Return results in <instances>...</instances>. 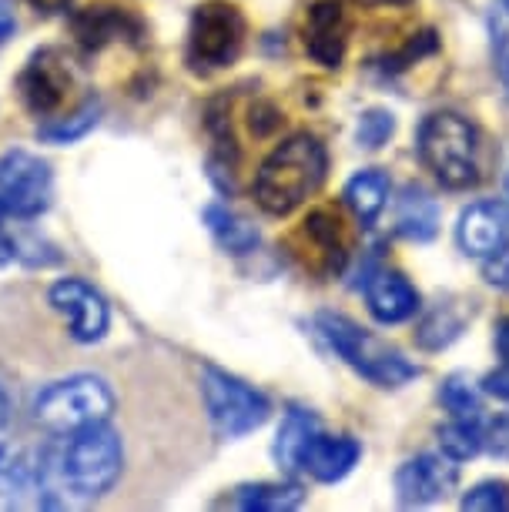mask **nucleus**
Returning <instances> with one entry per match:
<instances>
[{
  "label": "nucleus",
  "instance_id": "1",
  "mask_svg": "<svg viewBox=\"0 0 509 512\" xmlns=\"http://www.w3.org/2000/svg\"><path fill=\"white\" fill-rule=\"evenodd\" d=\"M124 472V439L111 422L61 432L34 459V489L44 509L94 502L118 486Z\"/></svg>",
  "mask_w": 509,
  "mask_h": 512
},
{
  "label": "nucleus",
  "instance_id": "2",
  "mask_svg": "<svg viewBox=\"0 0 509 512\" xmlns=\"http://www.w3.org/2000/svg\"><path fill=\"white\" fill-rule=\"evenodd\" d=\"M325 171H329L325 144L315 134L299 131L262 161L255 175V201L268 215L285 218L322 188Z\"/></svg>",
  "mask_w": 509,
  "mask_h": 512
},
{
  "label": "nucleus",
  "instance_id": "3",
  "mask_svg": "<svg viewBox=\"0 0 509 512\" xmlns=\"http://www.w3.org/2000/svg\"><path fill=\"white\" fill-rule=\"evenodd\" d=\"M419 161L449 191H469L483 181V134L456 111H436L419 124Z\"/></svg>",
  "mask_w": 509,
  "mask_h": 512
},
{
  "label": "nucleus",
  "instance_id": "4",
  "mask_svg": "<svg viewBox=\"0 0 509 512\" xmlns=\"http://www.w3.org/2000/svg\"><path fill=\"white\" fill-rule=\"evenodd\" d=\"M315 325H319L325 342L332 345V352L345 365H352L362 379L379 385V389H399V385H406L419 375V365H412L406 355L396 352L372 332H366L362 325H355L352 318L322 312L315 318Z\"/></svg>",
  "mask_w": 509,
  "mask_h": 512
},
{
  "label": "nucleus",
  "instance_id": "5",
  "mask_svg": "<svg viewBox=\"0 0 509 512\" xmlns=\"http://www.w3.org/2000/svg\"><path fill=\"white\" fill-rule=\"evenodd\" d=\"M114 409H118V395L108 382L98 375H71L37 392L31 415L47 436H61L94 422H111Z\"/></svg>",
  "mask_w": 509,
  "mask_h": 512
},
{
  "label": "nucleus",
  "instance_id": "6",
  "mask_svg": "<svg viewBox=\"0 0 509 512\" xmlns=\"http://www.w3.org/2000/svg\"><path fill=\"white\" fill-rule=\"evenodd\" d=\"M201 395H205L211 429L222 439H242L248 432L262 429L272 412L262 392L215 365H205L201 372Z\"/></svg>",
  "mask_w": 509,
  "mask_h": 512
},
{
  "label": "nucleus",
  "instance_id": "7",
  "mask_svg": "<svg viewBox=\"0 0 509 512\" xmlns=\"http://www.w3.org/2000/svg\"><path fill=\"white\" fill-rule=\"evenodd\" d=\"M245 17L232 4H201L188 24V64L191 71L211 74L235 64L245 47Z\"/></svg>",
  "mask_w": 509,
  "mask_h": 512
},
{
  "label": "nucleus",
  "instance_id": "8",
  "mask_svg": "<svg viewBox=\"0 0 509 512\" xmlns=\"http://www.w3.org/2000/svg\"><path fill=\"white\" fill-rule=\"evenodd\" d=\"M54 175L51 164L31 151H7L0 158V215L4 218H37L51 208Z\"/></svg>",
  "mask_w": 509,
  "mask_h": 512
},
{
  "label": "nucleus",
  "instance_id": "9",
  "mask_svg": "<svg viewBox=\"0 0 509 512\" xmlns=\"http://www.w3.org/2000/svg\"><path fill=\"white\" fill-rule=\"evenodd\" d=\"M292 255L305 272L332 278L349 262V231L339 208H315L292 235Z\"/></svg>",
  "mask_w": 509,
  "mask_h": 512
},
{
  "label": "nucleus",
  "instance_id": "10",
  "mask_svg": "<svg viewBox=\"0 0 509 512\" xmlns=\"http://www.w3.org/2000/svg\"><path fill=\"white\" fill-rule=\"evenodd\" d=\"M74 88L71 61L57 51V47H41L31 54L24 71L17 74V94H21L24 108L37 118H54L67 104V94Z\"/></svg>",
  "mask_w": 509,
  "mask_h": 512
},
{
  "label": "nucleus",
  "instance_id": "11",
  "mask_svg": "<svg viewBox=\"0 0 509 512\" xmlns=\"http://www.w3.org/2000/svg\"><path fill=\"white\" fill-rule=\"evenodd\" d=\"M51 305L54 312H61L67 318V328H71V338L81 345L101 342L104 332H108L111 312L104 295L94 285H88L84 278H61V282L51 285Z\"/></svg>",
  "mask_w": 509,
  "mask_h": 512
},
{
  "label": "nucleus",
  "instance_id": "12",
  "mask_svg": "<svg viewBox=\"0 0 509 512\" xmlns=\"http://www.w3.org/2000/svg\"><path fill=\"white\" fill-rule=\"evenodd\" d=\"M349 37H352V24L339 0H319V4H312L309 11H305L302 44H305V54H309L315 64L329 67V71L342 67L345 51H349Z\"/></svg>",
  "mask_w": 509,
  "mask_h": 512
},
{
  "label": "nucleus",
  "instance_id": "13",
  "mask_svg": "<svg viewBox=\"0 0 509 512\" xmlns=\"http://www.w3.org/2000/svg\"><path fill=\"white\" fill-rule=\"evenodd\" d=\"M459 482V469L456 462L446 456H436V452H422V456L402 462L396 472V496L402 506L416 509V506H429V502L446 499L449 492L456 489Z\"/></svg>",
  "mask_w": 509,
  "mask_h": 512
},
{
  "label": "nucleus",
  "instance_id": "14",
  "mask_svg": "<svg viewBox=\"0 0 509 512\" xmlns=\"http://www.w3.org/2000/svg\"><path fill=\"white\" fill-rule=\"evenodd\" d=\"M456 241L466 255L493 258L509 245V205L506 201H476L459 215Z\"/></svg>",
  "mask_w": 509,
  "mask_h": 512
},
{
  "label": "nucleus",
  "instance_id": "15",
  "mask_svg": "<svg viewBox=\"0 0 509 512\" xmlns=\"http://www.w3.org/2000/svg\"><path fill=\"white\" fill-rule=\"evenodd\" d=\"M71 34L78 41L81 51H104L111 41H138L141 37V21L134 17L128 7H114V4H91L81 7L71 17Z\"/></svg>",
  "mask_w": 509,
  "mask_h": 512
},
{
  "label": "nucleus",
  "instance_id": "16",
  "mask_svg": "<svg viewBox=\"0 0 509 512\" xmlns=\"http://www.w3.org/2000/svg\"><path fill=\"white\" fill-rule=\"evenodd\" d=\"M34 489V462L14 442L11 399L0 389V506H17Z\"/></svg>",
  "mask_w": 509,
  "mask_h": 512
},
{
  "label": "nucleus",
  "instance_id": "17",
  "mask_svg": "<svg viewBox=\"0 0 509 512\" xmlns=\"http://www.w3.org/2000/svg\"><path fill=\"white\" fill-rule=\"evenodd\" d=\"M362 456V446L352 436H325L319 429L302 449V472H309L319 482H339L355 469Z\"/></svg>",
  "mask_w": 509,
  "mask_h": 512
},
{
  "label": "nucleus",
  "instance_id": "18",
  "mask_svg": "<svg viewBox=\"0 0 509 512\" xmlns=\"http://www.w3.org/2000/svg\"><path fill=\"white\" fill-rule=\"evenodd\" d=\"M366 302L369 312L382 325H399L409 322L419 312V292L412 282L399 272H379L366 282Z\"/></svg>",
  "mask_w": 509,
  "mask_h": 512
},
{
  "label": "nucleus",
  "instance_id": "19",
  "mask_svg": "<svg viewBox=\"0 0 509 512\" xmlns=\"http://www.w3.org/2000/svg\"><path fill=\"white\" fill-rule=\"evenodd\" d=\"M235 506L248 512H285L299 509L305 502V489L299 482H245L235 489Z\"/></svg>",
  "mask_w": 509,
  "mask_h": 512
},
{
  "label": "nucleus",
  "instance_id": "20",
  "mask_svg": "<svg viewBox=\"0 0 509 512\" xmlns=\"http://www.w3.org/2000/svg\"><path fill=\"white\" fill-rule=\"evenodd\" d=\"M389 201V178L386 171L379 168H366L359 171L349 185H345V205L352 208V215L362 221V225H372L382 208H386Z\"/></svg>",
  "mask_w": 509,
  "mask_h": 512
},
{
  "label": "nucleus",
  "instance_id": "21",
  "mask_svg": "<svg viewBox=\"0 0 509 512\" xmlns=\"http://www.w3.org/2000/svg\"><path fill=\"white\" fill-rule=\"evenodd\" d=\"M319 429H322V425H319V419H315L312 412H305V409L288 412L282 429H278V439H275L278 466H282L285 472H299L302 469V449L309 446V439Z\"/></svg>",
  "mask_w": 509,
  "mask_h": 512
},
{
  "label": "nucleus",
  "instance_id": "22",
  "mask_svg": "<svg viewBox=\"0 0 509 512\" xmlns=\"http://www.w3.org/2000/svg\"><path fill=\"white\" fill-rule=\"evenodd\" d=\"M399 235L409 241H432L439 231V205L422 188H406L399 201Z\"/></svg>",
  "mask_w": 509,
  "mask_h": 512
},
{
  "label": "nucleus",
  "instance_id": "23",
  "mask_svg": "<svg viewBox=\"0 0 509 512\" xmlns=\"http://www.w3.org/2000/svg\"><path fill=\"white\" fill-rule=\"evenodd\" d=\"M205 225L215 235V241L232 255H248L258 245V231L255 225H248L242 215H235L228 205H208L205 208Z\"/></svg>",
  "mask_w": 509,
  "mask_h": 512
},
{
  "label": "nucleus",
  "instance_id": "24",
  "mask_svg": "<svg viewBox=\"0 0 509 512\" xmlns=\"http://www.w3.org/2000/svg\"><path fill=\"white\" fill-rule=\"evenodd\" d=\"M463 325H466V312H463V308L439 302L426 318H422V325H419V332H416V342L422 345V349L439 352V349H446V345L456 342L459 332H463Z\"/></svg>",
  "mask_w": 509,
  "mask_h": 512
},
{
  "label": "nucleus",
  "instance_id": "25",
  "mask_svg": "<svg viewBox=\"0 0 509 512\" xmlns=\"http://www.w3.org/2000/svg\"><path fill=\"white\" fill-rule=\"evenodd\" d=\"M98 118H101V101L88 98L78 111L71 114V118L64 114V118H51L47 124H41V128H37V138L47 141V144H74V141H81L94 124H98Z\"/></svg>",
  "mask_w": 509,
  "mask_h": 512
},
{
  "label": "nucleus",
  "instance_id": "26",
  "mask_svg": "<svg viewBox=\"0 0 509 512\" xmlns=\"http://www.w3.org/2000/svg\"><path fill=\"white\" fill-rule=\"evenodd\" d=\"M439 446L453 462H466L483 452V425L476 419H456L439 429Z\"/></svg>",
  "mask_w": 509,
  "mask_h": 512
},
{
  "label": "nucleus",
  "instance_id": "27",
  "mask_svg": "<svg viewBox=\"0 0 509 512\" xmlns=\"http://www.w3.org/2000/svg\"><path fill=\"white\" fill-rule=\"evenodd\" d=\"M41 248H47L44 241L14 235V231L0 221V268L14 265V262H24V265H51V262H57V258H51V255H41Z\"/></svg>",
  "mask_w": 509,
  "mask_h": 512
},
{
  "label": "nucleus",
  "instance_id": "28",
  "mask_svg": "<svg viewBox=\"0 0 509 512\" xmlns=\"http://www.w3.org/2000/svg\"><path fill=\"white\" fill-rule=\"evenodd\" d=\"M439 399H443V405L456 419H476L479 415V389L466 375H449L443 389H439Z\"/></svg>",
  "mask_w": 509,
  "mask_h": 512
},
{
  "label": "nucleus",
  "instance_id": "29",
  "mask_svg": "<svg viewBox=\"0 0 509 512\" xmlns=\"http://www.w3.org/2000/svg\"><path fill=\"white\" fill-rule=\"evenodd\" d=\"M463 509L473 512H509V482L506 479H483L466 492Z\"/></svg>",
  "mask_w": 509,
  "mask_h": 512
},
{
  "label": "nucleus",
  "instance_id": "30",
  "mask_svg": "<svg viewBox=\"0 0 509 512\" xmlns=\"http://www.w3.org/2000/svg\"><path fill=\"white\" fill-rule=\"evenodd\" d=\"M392 131H396V118H392V111L372 108V111H366L359 118V131H355V138H359L362 148L376 151L392 138Z\"/></svg>",
  "mask_w": 509,
  "mask_h": 512
},
{
  "label": "nucleus",
  "instance_id": "31",
  "mask_svg": "<svg viewBox=\"0 0 509 512\" xmlns=\"http://www.w3.org/2000/svg\"><path fill=\"white\" fill-rule=\"evenodd\" d=\"M483 425V449L496 459H509V415H496Z\"/></svg>",
  "mask_w": 509,
  "mask_h": 512
},
{
  "label": "nucleus",
  "instance_id": "32",
  "mask_svg": "<svg viewBox=\"0 0 509 512\" xmlns=\"http://www.w3.org/2000/svg\"><path fill=\"white\" fill-rule=\"evenodd\" d=\"M493 54H496V71L509 91V14L493 17Z\"/></svg>",
  "mask_w": 509,
  "mask_h": 512
},
{
  "label": "nucleus",
  "instance_id": "33",
  "mask_svg": "<svg viewBox=\"0 0 509 512\" xmlns=\"http://www.w3.org/2000/svg\"><path fill=\"white\" fill-rule=\"evenodd\" d=\"M486 282L509 292V245L499 251V255L486 258Z\"/></svg>",
  "mask_w": 509,
  "mask_h": 512
},
{
  "label": "nucleus",
  "instance_id": "34",
  "mask_svg": "<svg viewBox=\"0 0 509 512\" xmlns=\"http://www.w3.org/2000/svg\"><path fill=\"white\" fill-rule=\"evenodd\" d=\"M483 392L486 395H496V399H503V402H509V362H503L496 372L486 375V379H483Z\"/></svg>",
  "mask_w": 509,
  "mask_h": 512
},
{
  "label": "nucleus",
  "instance_id": "35",
  "mask_svg": "<svg viewBox=\"0 0 509 512\" xmlns=\"http://www.w3.org/2000/svg\"><path fill=\"white\" fill-rule=\"evenodd\" d=\"M17 31V17H14V0H0V47L14 37Z\"/></svg>",
  "mask_w": 509,
  "mask_h": 512
},
{
  "label": "nucleus",
  "instance_id": "36",
  "mask_svg": "<svg viewBox=\"0 0 509 512\" xmlns=\"http://www.w3.org/2000/svg\"><path fill=\"white\" fill-rule=\"evenodd\" d=\"M27 4H31L37 14H61V11H67L71 0H27Z\"/></svg>",
  "mask_w": 509,
  "mask_h": 512
},
{
  "label": "nucleus",
  "instance_id": "37",
  "mask_svg": "<svg viewBox=\"0 0 509 512\" xmlns=\"http://www.w3.org/2000/svg\"><path fill=\"white\" fill-rule=\"evenodd\" d=\"M496 352L503 355V362H509V318L496 325Z\"/></svg>",
  "mask_w": 509,
  "mask_h": 512
},
{
  "label": "nucleus",
  "instance_id": "38",
  "mask_svg": "<svg viewBox=\"0 0 509 512\" xmlns=\"http://www.w3.org/2000/svg\"><path fill=\"white\" fill-rule=\"evenodd\" d=\"M355 4H362V7H382V4H396V7H402V4H409V0H355Z\"/></svg>",
  "mask_w": 509,
  "mask_h": 512
},
{
  "label": "nucleus",
  "instance_id": "39",
  "mask_svg": "<svg viewBox=\"0 0 509 512\" xmlns=\"http://www.w3.org/2000/svg\"><path fill=\"white\" fill-rule=\"evenodd\" d=\"M506 14H509V0H506Z\"/></svg>",
  "mask_w": 509,
  "mask_h": 512
}]
</instances>
